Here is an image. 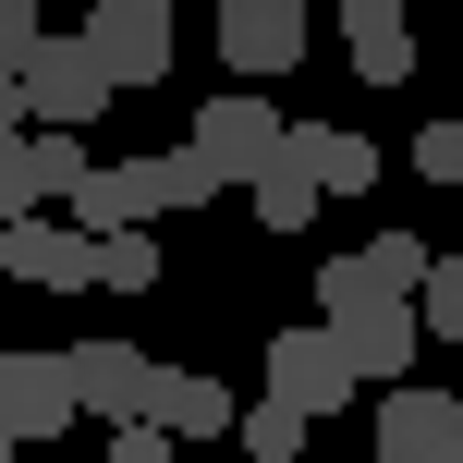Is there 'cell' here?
Here are the masks:
<instances>
[{
    "instance_id": "obj_2",
    "label": "cell",
    "mask_w": 463,
    "mask_h": 463,
    "mask_svg": "<svg viewBox=\"0 0 463 463\" xmlns=\"http://www.w3.org/2000/svg\"><path fill=\"white\" fill-rule=\"evenodd\" d=\"M342 391H354V354H342V329H329V317L269 329V402H293V415L317 427V415H342Z\"/></svg>"
},
{
    "instance_id": "obj_11",
    "label": "cell",
    "mask_w": 463,
    "mask_h": 463,
    "mask_svg": "<svg viewBox=\"0 0 463 463\" xmlns=\"http://www.w3.org/2000/svg\"><path fill=\"white\" fill-rule=\"evenodd\" d=\"M329 329H342V354H354V378H391V391H402V366H415V305H354V317H329Z\"/></svg>"
},
{
    "instance_id": "obj_22",
    "label": "cell",
    "mask_w": 463,
    "mask_h": 463,
    "mask_svg": "<svg viewBox=\"0 0 463 463\" xmlns=\"http://www.w3.org/2000/svg\"><path fill=\"white\" fill-rule=\"evenodd\" d=\"M110 463H171V427H110Z\"/></svg>"
},
{
    "instance_id": "obj_25",
    "label": "cell",
    "mask_w": 463,
    "mask_h": 463,
    "mask_svg": "<svg viewBox=\"0 0 463 463\" xmlns=\"http://www.w3.org/2000/svg\"><path fill=\"white\" fill-rule=\"evenodd\" d=\"M305 13H317V0H305Z\"/></svg>"
},
{
    "instance_id": "obj_16",
    "label": "cell",
    "mask_w": 463,
    "mask_h": 463,
    "mask_svg": "<svg viewBox=\"0 0 463 463\" xmlns=\"http://www.w3.org/2000/svg\"><path fill=\"white\" fill-rule=\"evenodd\" d=\"M317 195H329L317 171H305V159H280L269 184H256V232H305V220H317Z\"/></svg>"
},
{
    "instance_id": "obj_9",
    "label": "cell",
    "mask_w": 463,
    "mask_h": 463,
    "mask_svg": "<svg viewBox=\"0 0 463 463\" xmlns=\"http://www.w3.org/2000/svg\"><path fill=\"white\" fill-rule=\"evenodd\" d=\"M86 49H98V73H110V86H159V73H171V13H135V0H98Z\"/></svg>"
},
{
    "instance_id": "obj_3",
    "label": "cell",
    "mask_w": 463,
    "mask_h": 463,
    "mask_svg": "<svg viewBox=\"0 0 463 463\" xmlns=\"http://www.w3.org/2000/svg\"><path fill=\"white\" fill-rule=\"evenodd\" d=\"M24 110H37V135H86V122L110 110V73H98V49L49 24L37 61H24Z\"/></svg>"
},
{
    "instance_id": "obj_20",
    "label": "cell",
    "mask_w": 463,
    "mask_h": 463,
    "mask_svg": "<svg viewBox=\"0 0 463 463\" xmlns=\"http://www.w3.org/2000/svg\"><path fill=\"white\" fill-rule=\"evenodd\" d=\"M415 184H463V122H415Z\"/></svg>"
},
{
    "instance_id": "obj_18",
    "label": "cell",
    "mask_w": 463,
    "mask_h": 463,
    "mask_svg": "<svg viewBox=\"0 0 463 463\" xmlns=\"http://www.w3.org/2000/svg\"><path fill=\"white\" fill-rule=\"evenodd\" d=\"M305 451V415L293 402H244V463H293Z\"/></svg>"
},
{
    "instance_id": "obj_23",
    "label": "cell",
    "mask_w": 463,
    "mask_h": 463,
    "mask_svg": "<svg viewBox=\"0 0 463 463\" xmlns=\"http://www.w3.org/2000/svg\"><path fill=\"white\" fill-rule=\"evenodd\" d=\"M24 122H37V110H24V86H0V135H24Z\"/></svg>"
},
{
    "instance_id": "obj_1",
    "label": "cell",
    "mask_w": 463,
    "mask_h": 463,
    "mask_svg": "<svg viewBox=\"0 0 463 463\" xmlns=\"http://www.w3.org/2000/svg\"><path fill=\"white\" fill-rule=\"evenodd\" d=\"M184 146H195V159L220 171V184H244V195H256V184H269L280 159H293V122H280V110H269L256 86H232V98H208V110L184 122Z\"/></svg>"
},
{
    "instance_id": "obj_13",
    "label": "cell",
    "mask_w": 463,
    "mask_h": 463,
    "mask_svg": "<svg viewBox=\"0 0 463 463\" xmlns=\"http://www.w3.org/2000/svg\"><path fill=\"white\" fill-rule=\"evenodd\" d=\"M146 427H171V439H244V402H232L220 378H184V366H171V391H159Z\"/></svg>"
},
{
    "instance_id": "obj_12",
    "label": "cell",
    "mask_w": 463,
    "mask_h": 463,
    "mask_svg": "<svg viewBox=\"0 0 463 463\" xmlns=\"http://www.w3.org/2000/svg\"><path fill=\"white\" fill-rule=\"evenodd\" d=\"M342 37H354V73H366V86H402V73H415V24H402V0H342Z\"/></svg>"
},
{
    "instance_id": "obj_14",
    "label": "cell",
    "mask_w": 463,
    "mask_h": 463,
    "mask_svg": "<svg viewBox=\"0 0 463 463\" xmlns=\"http://www.w3.org/2000/svg\"><path fill=\"white\" fill-rule=\"evenodd\" d=\"M293 159L317 171L329 195H366V184H378V146L354 135V122H293Z\"/></svg>"
},
{
    "instance_id": "obj_10",
    "label": "cell",
    "mask_w": 463,
    "mask_h": 463,
    "mask_svg": "<svg viewBox=\"0 0 463 463\" xmlns=\"http://www.w3.org/2000/svg\"><path fill=\"white\" fill-rule=\"evenodd\" d=\"M0 269L37 280V293H86V280H98V232H73V220H24V232H0Z\"/></svg>"
},
{
    "instance_id": "obj_6",
    "label": "cell",
    "mask_w": 463,
    "mask_h": 463,
    "mask_svg": "<svg viewBox=\"0 0 463 463\" xmlns=\"http://www.w3.org/2000/svg\"><path fill=\"white\" fill-rule=\"evenodd\" d=\"M171 208V159H98L86 195H73V232H98V244H122V232H146Z\"/></svg>"
},
{
    "instance_id": "obj_15",
    "label": "cell",
    "mask_w": 463,
    "mask_h": 463,
    "mask_svg": "<svg viewBox=\"0 0 463 463\" xmlns=\"http://www.w3.org/2000/svg\"><path fill=\"white\" fill-rule=\"evenodd\" d=\"M49 208V171H37V135H0V232H24Z\"/></svg>"
},
{
    "instance_id": "obj_19",
    "label": "cell",
    "mask_w": 463,
    "mask_h": 463,
    "mask_svg": "<svg viewBox=\"0 0 463 463\" xmlns=\"http://www.w3.org/2000/svg\"><path fill=\"white\" fill-rule=\"evenodd\" d=\"M37 0H0V86H24V61H37Z\"/></svg>"
},
{
    "instance_id": "obj_8",
    "label": "cell",
    "mask_w": 463,
    "mask_h": 463,
    "mask_svg": "<svg viewBox=\"0 0 463 463\" xmlns=\"http://www.w3.org/2000/svg\"><path fill=\"white\" fill-rule=\"evenodd\" d=\"M378 463H463V402L402 378V391L378 402Z\"/></svg>"
},
{
    "instance_id": "obj_5",
    "label": "cell",
    "mask_w": 463,
    "mask_h": 463,
    "mask_svg": "<svg viewBox=\"0 0 463 463\" xmlns=\"http://www.w3.org/2000/svg\"><path fill=\"white\" fill-rule=\"evenodd\" d=\"M73 391H86V415L146 427V415H159V391H171V366H159V354H135V342H110V329H86V342H73Z\"/></svg>"
},
{
    "instance_id": "obj_17",
    "label": "cell",
    "mask_w": 463,
    "mask_h": 463,
    "mask_svg": "<svg viewBox=\"0 0 463 463\" xmlns=\"http://www.w3.org/2000/svg\"><path fill=\"white\" fill-rule=\"evenodd\" d=\"M98 293H159V232H122V244H98Z\"/></svg>"
},
{
    "instance_id": "obj_4",
    "label": "cell",
    "mask_w": 463,
    "mask_h": 463,
    "mask_svg": "<svg viewBox=\"0 0 463 463\" xmlns=\"http://www.w3.org/2000/svg\"><path fill=\"white\" fill-rule=\"evenodd\" d=\"M73 415H86V391H73V354H0V439H13V451L61 439Z\"/></svg>"
},
{
    "instance_id": "obj_24",
    "label": "cell",
    "mask_w": 463,
    "mask_h": 463,
    "mask_svg": "<svg viewBox=\"0 0 463 463\" xmlns=\"http://www.w3.org/2000/svg\"><path fill=\"white\" fill-rule=\"evenodd\" d=\"M135 13H184V0H135Z\"/></svg>"
},
{
    "instance_id": "obj_7",
    "label": "cell",
    "mask_w": 463,
    "mask_h": 463,
    "mask_svg": "<svg viewBox=\"0 0 463 463\" xmlns=\"http://www.w3.org/2000/svg\"><path fill=\"white\" fill-rule=\"evenodd\" d=\"M305 0H220V61L232 73H293L305 61Z\"/></svg>"
},
{
    "instance_id": "obj_21",
    "label": "cell",
    "mask_w": 463,
    "mask_h": 463,
    "mask_svg": "<svg viewBox=\"0 0 463 463\" xmlns=\"http://www.w3.org/2000/svg\"><path fill=\"white\" fill-rule=\"evenodd\" d=\"M439 342H463V256H439V280H427V305H415Z\"/></svg>"
}]
</instances>
